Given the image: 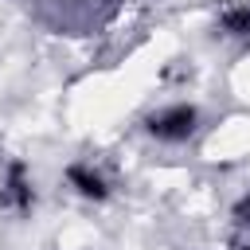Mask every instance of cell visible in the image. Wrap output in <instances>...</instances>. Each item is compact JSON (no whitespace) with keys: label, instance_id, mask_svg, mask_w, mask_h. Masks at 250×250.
Returning a JSON list of instances; mask_svg holds the SVG:
<instances>
[{"label":"cell","instance_id":"obj_3","mask_svg":"<svg viewBox=\"0 0 250 250\" xmlns=\"http://www.w3.org/2000/svg\"><path fill=\"white\" fill-rule=\"evenodd\" d=\"M66 180H70L86 199H105V195H109V188H105L102 172H94L90 164H70V168H66Z\"/></svg>","mask_w":250,"mask_h":250},{"label":"cell","instance_id":"obj_2","mask_svg":"<svg viewBox=\"0 0 250 250\" xmlns=\"http://www.w3.org/2000/svg\"><path fill=\"white\" fill-rule=\"evenodd\" d=\"M0 207H12V211H27L31 207V180H27V168L20 160L8 164V176L0 184Z\"/></svg>","mask_w":250,"mask_h":250},{"label":"cell","instance_id":"obj_1","mask_svg":"<svg viewBox=\"0 0 250 250\" xmlns=\"http://www.w3.org/2000/svg\"><path fill=\"white\" fill-rule=\"evenodd\" d=\"M195 121H199L195 105H168L148 117V133L156 141H188L195 133Z\"/></svg>","mask_w":250,"mask_h":250},{"label":"cell","instance_id":"obj_5","mask_svg":"<svg viewBox=\"0 0 250 250\" xmlns=\"http://www.w3.org/2000/svg\"><path fill=\"white\" fill-rule=\"evenodd\" d=\"M234 227L250 230V195H242V199L234 203Z\"/></svg>","mask_w":250,"mask_h":250},{"label":"cell","instance_id":"obj_4","mask_svg":"<svg viewBox=\"0 0 250 250\" xmlns=\"http://www.w3.org/2000/svg\"><path fill=\"white\" fill-rule=\"evenodd\" d=\"M219 27H223L227 35L246 39V35H250V4H227V8L219 12Z\"/></svg>","mask_w":250,"mask_h":250}]
</instances>
